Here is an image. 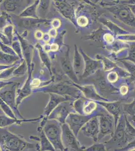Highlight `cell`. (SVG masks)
Masks as SVG:
<instances>
[{"label":"cell","mask_w":135,"mask_h":151,"mask_svg":"<svg viewBox=\"0 0 135 151\" xmlns=\"http://www.w3.org/2000/svg\"><path fill=\"white\" fill-rule=\"evenodd\" d=\"M0 146L4 151H23L26 149L35 148L40 151V145L28 142L21 136L9 131L0 137Z\"/></svg>","instance_id":"6da1fadb"},{"label":"cell","mask_w":135,"mask_h":151,"mask_svg":"<svg viewBox=\"0 0 135 151\" xmlns=\"http://www.w3.org/2000/svg\"><path fill=\"white\" fill-rule=\"evenodd\" d=\"M34 92L45 93H53L64 97H68L76 99L82 96V94L72 83L59 82L48 84L35 89Z\"/></svg>","instance_id":"7a4b0ae2"},{"label":"cell","mask_w":135,"mask_h":151,"mask_svg":"<svg viewBox=\"0 0 135 151\" xmlns=\"http://www.w3.org/2000/svg\"><path fill=\"white\" fill-rule=\"evenodd\" d=\"M113 1V5L104 7L121 22L135 29V15L129 7L121 1Z\"/></svg>","instance_id":"3957f363"},{"label":"cell","mask_w":135,"mask_h":151,"mask_svg":"<svg viewBox=\"0 0 135 151\" xmlns=\"http://www.w3.org/2000/svg\"><path fill=\"white\" fill-rule=\"evenodd\" d=\"M43 131L56 151H68L64 146L62 139L61 124L54 120H48Z\"/></svg>","instance_id":"277c9868"},{"label":"cell","mask_w":135,"mask_h":151,"mask_svg":"<svg viewBox=\"0 0 135 151\" xmlns=\"http://www.w3.org/2000/svg\"><path fill=\"white\" fill-rule=\"evenodd\" d=\"M97 116L99 120V134L98 141L108 135L113 136L115 129L114 118L104 109L98 111Z\"/></svg>","instance_id":"5b68a950"},{"label":"cell","mask_w":135,"mask_h":151,"mask_svg":"<svg viewBox=\"0 0 135 151\" xmlns=\"http://www.w3.org/2000/svg\"><path fill=\"white\" fill-rule=\"evenodd\" d=\"M62 139L64 146L68 151H83L84 147L81 145L77 137L72 132L66 124L61 125Z\"/></svg>","instance_id":"8992f818"},{"label":"cell","mask_w":135,"mask_h":151,"mask_svg":"<svg viewBox=\"0 0 135 151\" xmlns=\"http://www.w3.org/2000/svg\"><path fill=\"white\" fill-rule=\"evenodd\" d=\"M72 103L73 101H69L60 104L50 114L48 120H56L61 125L66 124L68 116L71 113L75 112Z\"/></svg>","instance_id":"52a82bcc"},{"label":"cell","mask_w":135,"mask_h":151,"mask_svg":"<svg viewBox=\"0 0 135 151\" xmlns=\"http://www.w3.org/2000/svg\"><path fill=\"white\" fill-rule=\"evenodd\" d=\"M84 61V69L81 79H87L94 75L103 67V63L100 60L92 58L82 48H79Z\"/></svg>","instance_id":"ba28073f"},{"label":"cell","mask_w":135,"mask_h":151,"mask_svg":"<svg viewBox=\"0 0 135 151\" xmlns=\"http://www.w3.org/2000/svg\"><path fill=\"white\" fill-rule=\"evenodd\" d=\"M91 117V116L81 114L76 112H72L67 117L66 124L68 125L72 132L77 137L82 127Z\"/></svg>","instance_id":"9c48e42d"},{"label":"cell","mask_w":135,"mask_h":151,"mask_svg":"<svg viewBox=\"0 0 135 151\" xmlns=\"http://www.w3.org/2000/svg\"><path fill=\"white\" fill-rule=\"evenodd\" d=\"M20 84L19 83H15L13 85L11 90L0 92V99H2L5 103L10 107L14 113H15L17 118L20 119H24L21 115L18 109L16 102V88L18 87Z\"/></svg>","instance_id":"30bf717a"},{"label":"cell","mask_w":135,"mask_h":151,"mask_svg":"<svg viewBox=\"0 0 135 151\" xmlns=\"http://www.w3.org/2000/svg\"><path fill=\"white\" fill-rule=\"evenodd\" d=\"M53 5L60 14L77 26L74 6L66 1H53Z\"/></svg>","instance_id":"8fae6325"},{"label":"cell","mask_w":135,"mask_h":151,"mask_svg":"<svg viewBox=\"0 0 135 151\" xmlns=\"http://www.w3.org/2000/svg\"><path fill=\"white\" fill-rule=\"evenodd\" d=\"M60 62L61 68L65 75L71 80L73 83L79 84L80 80L74 71L72 61L70 58V48L69 45H67L65 55L60 58Z\"/></svg>","instance_id":"7c38bea8"},{"label":"cell","mask_w":135,"mask_h":151,"mask_svg":"<svg viewBox=\"0 0 135 151\" xmlns=\"http://www.w3.org/2000/svg\"><path fill=\"white\" fill-rule=\"evenodd\" d=\"M72 84L81 91L84 97L87 99L96 102L111 101L110 100L104 98L99 94L96 89L95 86L93 84L83 85L75 83H72Z\"/></svg>","instance_id":"4fadbf2b"},{"label":"cell","mask_w":135,"mask_h":151,"mask_svg":"<svg viewBox=\"0 0 135 151\" xmlns=\"http://www.w3.org/2000/svg\"><path fill=\"white\" fill-rule=\"evenodd\" d=\"M125 126L126 119L125 114H122L119 119L118 124L115 128V132L109 141L105 142V145L125 144Z\"/></svg>","instance_id":"5bb4252c"},{"label":"cell","mask_w":135,"mask_h":151,"mask_svg":"<svg viewBox=\"0 0 135 151\" xmlns=\"http://www.w3.org/2000/svg\"><path fill=\"white\" fill-rule=\"evenodd\" d=\"M85 136L90 137L94 142L98 141L99 134V120L97 115L91 117L81 130Z\"/></svg>","instance_id":"9a60e30c"},{"label":"cell","mask_w":135,"mask_h":151,"mask_svg":"<svg viewBox=\"0 0 135 151\" xmlns=\"http://www.w3.org/2000/svg\"><path fill=\"white\" fill-rule=\"evenodd\" d=\"M34 68V65L33 64L32 67L28 69V78L24 83V85L20 89L18 90L16 97V102L17 107H18L23 100L31 95L32 93V88L31 87V82L32 80V74Z\"/></svg>","instance_id":"2e32d148"},{"label":"cell","mask_w":135,"mask_h":151,"mask_svg":"<svg viewBox=\"0 0 135 151\" xmlns=\"http://www.w3.org/2000/svg\"><path fill=\"white\" fill-rule=\"evenodd\" d=\"M49 94L50 99L48 102V104H46V106L45 107L43 114V118L46 120H48V118L50 114L56 107L58 106V105L64 102L73 101L74 100V99L70 97H64L53 93H50Z\"/></svg>","instance_id":"e0dca14e"},{"label":"cell","mask_w":135,"mask_h":151,"mask_svg":"<svg viewBox=\"0 0 135 151\" xmlns=\"http://www.w3.org/2000/svg\"><path fill=\"white\" fill-rule=\"evenodd\" d=\"M97 103L104 108L114 118L115 128L118 124L120 117L123 114L121 109V101L110 102H97Z\"/></svg>","instance_id":"ac0fdd59"},{"label":"cell","mask_w":135,"mask_h":151,"mask_svg":"<svg viewBox=\"0 0 135 151\" xmlns=\"http://www.w3.org/2000/svg\"><path fill=\"white\" fill-rule=\"evenodd\" d=\"M15 1V0H6L3 1L2 3L0 6V9L1 11L7 12V13H11L14 14H17L18 13L19 15V10H21L22 12L24 10L23 6L27 7V5L28 1Z\"/></svg>","instance_id":"d6986e66"},{"label":"cell","mask_w":135,"mask_h":151,"mask_svg":"<svg viewBox=\"0 0 135 151\" xmlns=\"http://www.w3.org/2000/svg\"><path fill=\"white\" fill-rule=\"evenodd\" d=\"M43 117V115H40V116L38 117L35 119H13L10 117L7 116L5 115H0V129L4 127H7L10 125L13 124L20 125L23 123L26 122H40Z\"/></svg>","instance_id":"ffe728a7"},{"label":"cell","mask_w":135,"mask_h":151,"mask_svg":"<svg viewBox=\"0 0 135 151\" xmlns=\"http://www.w3.org/2000/svg\"><path fill=\"white\" fill-rule=\"evenodd\" d=\"M72 65L74 71L80 80V79H81L84 71V61L83 56L79 51V48L76 45H75Z\"/></svg>","instance_id":"44dd1931"},{"label":"cell","mask_w":135,"mask_h":151,"mask_svg":"<svg viewBox=\"0 0 135 151\" xmlns=\"http://www.w3.org/2000/svg\"><path fill=\"white\" fill-rule=\"evenodd\" d=\"M16 35L18 37V41L20 42L22 50L23 58L27 64L28 68L32 66L33 64L32 63V47L29 43H28L24 37L19 35L17 31L15 32Z\"/></svg>","instance_id":"7402d4cb"},{"label":"cell","mask_w":135,"mask_h":151,"mask_svg":"<svg viewBox=\"0 0 135 151\" xmlns=\"http://www.w3.org/2000/svg\"><path fill=\"white\" fill-rule=\"evenodd\" d=\"M40 136H31L29 138L34 141L40 142V151H56L53 145L46 137L45 132L42 131L40 132Z\"/></svg>","instance_id":"603a6c76"},{"label":"cell","mask_w":135,"mask_h":151,"mask_svg":"<svg viewBox=\"0 0 135 151\" xmlns=\"http://www.w3.org/2000/svg\"><path fill=\"white\" fill-rule=\"evenodd\" d=\"M99 20L101 22V23H103L104 26L107 27L108 29L112 32L113 35H115L116 37L130 34L129 32L123 29L122 28L120 27L116 24H115L113 22H111V21L105 18H100L99 19Z\"/></svg>","instance_id":"cb8c5ba5"},{"label":"cell","mask_w":135,"mask_h":151,"mask_svg":"<svg viewBox=\"0 0 135 151\" xmlns=\"http://www.w3.org/2000/svg\"><path fill=\"white\" fill-rule=\"evenodd\" d=\"M40 1H35L31 5L26 7L22 12L19 14L18 16L20 18H33L38 19L37 10Z\"/></svg>","instance_id":"d4e9b609"},{"label":"cell","mask_w":135,"mask_h":151,"mask_svg":"<svg viewBox=\"0 0 135 151\" xmlns=\"http://www.w3.org/2000/svg\"><path fill=\"white\" fill-rule=\"evenodd\" d=\"M21 20L19 22V26L21 27L26 29V30H30L38 24L42 23H47L51 21L46 19H33V18H21Z\"/></svg>","instance_id":"484cf974"},{"label":"cell","mask_w":135,"mask_h":151,"mask_svg":"<svg viewBox=\"0 0 135 151\" xmlns=\"http://www.w3.org/2000/svg\"><path fill=\"white\" fill-rule=\"evenodd\" d=\"M126 126H125V144H129L135 139V127L131 124L125 115Z\"/></svg>","instance_id":"4316f807"},{"label":"cell","mask_w":135,"mask_h":151,"mask_svg":"<svg viewBox=\"0 0 135 151\" xmlns=\"http://www.w3.org/2000/svg\"><path fill=\"white\" fill-rule=\"evenodd\" d=\"M35 47L38 49L41 62H43V64H44V65L48 70L50 74L53 75L52 70H51V62L50 58L48 55V53H46V52H45L43 47H42V46H41L39 43L36 44Z\"/></svg>","instance_id":"83f0119b"},{"label":"cell","mask_w":135,"mask_h":151,"mask_svg":"<svg viewBox=\"0 0 135 151\" xmlns=\"http://www.w3.org/2000/svg\"><path fill=\"white\" fill-rule=\"evenodd\" d=\"M19 60H21L18 56L8 55L4 53L0 50V65H13Z\"/></svg>","instance_id":"f1b7e54d"},{"label":"cell","mask_w":135,"mask_h":151,"mask_svg":"<svg viewBox=\"0 0 135 151\" xmlns=\"http://www.w3.org/2000/svg\"><path fill=\"white\" fill-rule=\"evenodd\" d=\"M51 2L50 1H40L37 10L38 17L40 19H45L50 8Z\"/></svg>","instance_id":"f546056e"},{"label":"cell","mask_w":135,"mask_h":151,"mask_svg":"<svg viewBox=\"0 0 135 151\" xmlns=\"http://www.w3.org/2000/svg\"><path fill=\"white\" fill-rule=\"evenodd\" d=\"M97 107V102L93 101L91 100L87 99L85 102L84 103L83 108V114L91 116L94 111H95Z\"/></svg>","instance_id":"4dcf8cb0"},{"label":"cell","mask_w":135,"mask_h":151,"mask_svg":"<svg viewBox=\"0 0 135 151\" xmlns=\"http://www.w3.org/2000/svg\"><path fill=\"white\" fill-rule=\"evenodd\" d=\"M121 109L123 113L125 115H129L131 116H135V97L133 101L130 103L121 104Z\"/></svg>","instance_id":"1f68e13d"},{"label":"cell","mask_w":135,"mask_h":151,"mask_svg":"<svg viewBox=\"0 0 135 151\" xmlns=\"http://www.w3.org/2000/svg\"><path fill=\"white\" fill-rule=\"evenodd\" d=\"M97 60H100L102 62L103 65V68L105 71L110 72V70H113L114 68H116V64L112 62L106 57H103L101 55H97L96 56Z\"/></svg>","instance_id":"d6a6232c"},{"label":"cell","mask_w":135,"mask_h":151,"mask_svg":"<svg viewBox=\"0 0 135 151\" xmlns=\"http://www.w3.org/2000/svg\"><path fill=\"white\" fill-rule=\"evenodd\" d=\"M28 65L24 59L21 61L20 64L17 66L13 73V76L15 77H21L25 75L28 72Z\"/></svg>","instance_id":"836d02e7"},{"label":"cell","mask_w":135,"mask_h":151,"mask_svg":"<svg viewBox=\"0 0 135 151\" xmlns=\"http://www.w3.org/2000/svg\"><path fill=\"white\" fill-rule=\"evenodd\" d=\"M0 108L3 111L5 115L11 119H17V116L13 110H12L10 107L8 106L6 103H5L2 99H0Z\"/></svg>","instance_id":"e575fe53"},{"label":"cell","mask_w":135,"mask_h":151,"mask_svg":"<svg viewBox=\"0 0 135 151\" xmlns=\"http://www.w3.org/2000/svg\"><path fill=\"white\" fill-rule=\"evenodd\" d=\"M127 60L135 64V42L129 45L127 57L118 60Z\"/></svg>","instance_id":"d590c367"},{"label":"cell","mask_w":135,"mask_h":151,"mask_svg":"<svg viewBox=\"0 0 135 151\" xmlns=\"http://www.w3.org/2000/svg\"><path fill=\"white\" fill-rule=\"evenodd\" d=\"M118 61L123 65V67L131 77L132 80L135 82V64L127 60H121Z\"/></svg>","instance_id":"8d00e7d4"},{"label":"cell","mask_w":135,"mask_h":151,"mask_svg":"<svg viewBox=\"0 0 135 151\" xmlns=\"http://www.w3.org/2000/svg\"><path fill=\"white\" fill-rule=\"evenodd\" d=\"M19 65L16 63V64L12 65V67L1 71L0 72V80H5L7 79H9V78H10L12 76H13V73L15 70V69Z\"/></svg>","instance_id":"74e56055"},{"label":"cell","mask_w":135,"mask_h":151,"mask_svg":"<svg viewBox=\"0 0 135 151\" xmlns=\"http://www.w3.org/2000/svg\"><path fill=\"white\" fill-rule=\"evenodd\" d=\"M10 16L7 12L2 11L0 15V29H3L9 25L12 24Z\"/></svg>","instance_id":"f35d334b"},{"label":"cell","mask_w":135,"mask_h":151,"mask_svg":"<svg viewBox=\"0 0 135 151\" xmlns=\"http://www.w3.org/2000/svg\"><path fill=\"white\" fill-rule=\"evenodd\" d=\"M83 151H108L104 143H95L87 148H84Z\"/></svg>","instance_id":"ab89813d"},{"label":"cell","mask_w":135,"mask_h":151,"mask_svg":"<svg viewBox=\"0 0 135 151\" xmlns=\"http://www.w3.org/2000/svg\"><path fill=\"white\" fill-rule=\"evenodd\" d=\"M11 47L14 50V52H15L16 55L19 57L21 60H22L24 59L23 55L22 50L21 47L20 43L18 40H16V41H13Z\"/></svg>","instance_id":"60d3db41"},{"label":"cell","mask_w":135,"mask_h":151,"mask_svg":"<svg viewBox=\"0 0 135 151\" xmlns=\"http://www.w3.org/2000/svg\"><path fill=\"white\" fill-rule=\"evenodd\" d=\"M2 32L8 38V39L9 40V41L12 45L13 37H14V35H13L14 26L12 25V24L9 25L4 29H2Z\"/></svg>","instance_id":"b9f144b4"},{"label":"cell","mask_w":135,"mask_h":151,"mask_svg":"<svg viewBox=\"0 0 135 151\" xmlns=\"http://www.w3.org/2000/svg\"><path fill=\"white\" fill-rule=\"evenodd\" d=\"M119 78L120 76L118 73L113 70L108 73L106 79L108 80V82L110 83L111 84H113L118 82L119 80Z\"/></svg>","instance_id":"7bdbcfd3"},{"label":"cell","mask_w":135,"mask_h":151,"mask_svg":"<svg viewBox=\"0 0 135 151\" xmlns=\"http://www.w3.org/2000/svg\"><path fill=\"white\" fill-rule=\"evenodd\" d=\"M0 50H2V52L4 53L10 55H14V56H17L15 52L13 50L12 47L8 45H5L3 42L0 41Z\"/></svg>","instance_id":"ee69618b"},{"label":"cell","mask_w":135,"mask_h":151,"mask_svg":"<svg viewBox=\"0 0 135 151\" xmlns=\"http://www.w3.org/2000/svg\"><path fill=\"white\" fill-rule=\"evenodd\" d=\"M76 24L81 27H85L89 24V20L84 15H81L76 18Z\"/></svg>","instance_id":"f6af8a7d"},{"label":"cell","mask_w":135,"mask_h":151,"mask_svg":"<svg viewBox=\"0 0 135 151\" xmlns=\"http://www.w3.org/2000/svg\"><path fill=\"white\" fill-rule=\"evenodd\" d=\"M116 39L120 41H131L134 42L135 41V35L129 34V35L116 36Z\"/></svg>","instance_id":"bcb514c9"},{"label":"cell","mask_w":135,"mask_h":151,"mask_svg":"<svg viewBox=\"0 0 135 151\" xmlns=\"http://www.w3.org/2000/svg\"><path fill=\"white\" fill-rule=\"evenodd\" d=\"M134 149H135V139L128 144L127 146L125 147V148L122 147L121 148L116 149L115 150V151H128Z\"/></svg>","instance_id":"7dc6e473"},{"label":"cell","mask_w":135,"mask_h":151,"mask_svg":"<svg viewBox=\"0 0 135 151\" xmlns=\"http://www.w3.org/2000/svg\"><path fill=\"white\" fill-rule=\"evenodd\" d=\"M113 35H114L113 34L108 33H106L105 34H104L103 35L104 41L108 45L113 44L115 42V37Z\"/></svg>","instance_id":"c3c4849f"},{"label":"cell","mask_w":135,"mask_h":151,"mask_svg":"<svg viewBox=\"0 0 135 151\" xmlns=\"http://www.w3.org/2000/svg\"><path fill=\"white\" fill-rule=\"evenodd\" d=\"M129 91V89L128 86L127 85H122L119 89L120 94L122 96H124L127 95L128 94Z\"/></svg>","instance_id":"681fc988"},{"label":"cell","mask_w":135,"mask_h":151,"mask_svg":"<svg viewBox=\"0 0 135 151\" xmlns=\"http://www.w3.org/2000/svg\"><path fill=\"white\" fill-rule=\"evenodd\" d=\"M51 25L53 29H57L60 27L61 26V22L60 19H54L53 20L51 21Z\"/></svg>","instance_id":"f907efd6"},{"label":"cell","mask_w":135,"mask_h":151,"mask_svg":"<svg viewBox=\"0 0 135 151\" xmlns=\"http://www.w3.org/2000/svg\"><path fill=\"white\" fill-rule=\"evenodd\" d=\"M15 83L13 82V81H6L5 80H0V90L6 86H8L10 85L14 84Z\"/></svg>","instance_id":"816d5d0a"},{"label":"cell","mask_w":135,"mask_h":151,"mask_svg":"<svg viewBox=\"0 0 135 151\" xmlns=\"http://www.w3.org/2000/svg\"><path fill=\"white\" fill-rule=\"evenodd\" d=\"M60 45L58 43H55V42L49 45V51L50 50L51 52H57L60 50Z\"/></svg>","instance_id":"f5cc1de1"},{"label":"cell","mask_w":135,"mask_h":151,"mask_svg":"<svg viewBox=\"0 0 135 151\" xmlns=\"http://www.w3.org/2000/svg\"><path fill=\"white\" fill-rule=\"evenodd\" d=\"M40 84L41 82L39 79H34L31 80V86L32 88H38L40 87Z\"/></svg>","instance_id":"db71d44e"},{"label":"cell","mask_w":135,"mask_h":151,"mask_svg":"<svg viewBox=\"0 0 135 151\" xmlns=\"http://www.w3.org/2000/svg\"><path fill=\"white\" fill-rule=\"evenodd\" d=\"M43 34L40 30L36 31L35 33V37L36 38V40H43Z\"/></svg>","instance_id":"11a10c76"},{"label":"cell","mask_w":135,"mask_h":151,"mask_svg":"<svg viewBox=\"0 0 135 151\" xmlns=\"http://www.w3.org/2000/svg\"><path fill=\"white\" fill-rule=\"evenodd\" d=\"M48 34L51 37H56L57 35H58V33H57L56 29L52 28V29L50 30Z\"/></svg>","instance_id":"9f6ffc18"},{"label":"cell","mask_w":135,"mask_h":151,"mask_svg":"<svg viewBox=\"0 0 135 151\" xmlns=\"http://www.w3.org/2000/svg\"><path fill=\"white\" fill-rule=\"evenodd\" d=\"M51 37H50V35L48 33H45V35H43V41H44L45 43H48V42L50 41V40H51Z\"/></svg>","instance_id":"6f0895ef"},{"label":"cell","mask_w":135,"mask_h":151,"mask_svg":"<svg viewBox=\"0 0 135 151\" xmlns=\"http://www.w3.org/2000/svg\"><path fill=\"white\" fill-rule=\"evenodd\" d=\"M129 8L132 11V12L133 13V14L135 15V4H131V5H127Z\"/></svg>","instance_id":"680465c9"},{"label":"cell","mask_w":135,"mask_h":151,"mask_svg":"<svg viewBox=\"0 0 135 151\" xmlns=\"http://www.w3.org/2000/svg\"><path fill=\"white\" fill-rule=\"evenodd\" d=\"M12 65H0V72L2 71V70H5V69H8L10 67H12Z\"/></svg>","instance_id":"91938a15"},{"label":"cell","mask_w":135,"mask_h":151,"mask_svg":"<svg viewBox=\"0 0 135 151\" xmlns=\"http://www.w3.org/2000/svg\"><path fill=\"white\" fill-rule=\"evenodd\" d=\"M2 2H3V1H0V6H1V4L2 3ZM1 14H2V11H1V9H0V15H1Z\"/></svg>","instance_id":"94428289"},{"label":"cell","mask_w":135,"mask_h":151,"mask_svg":"<svg viewBox=\"0 0 135 151\" xmlns=\"http://www.w3.org/2000/svg\"><path fill=\"white\" fill-rule=\"evenodd\" d=\"M0 151H2V148H1V146H0Z\"/></svg>","instance_id":"6125c7cd"}]
</instances>
